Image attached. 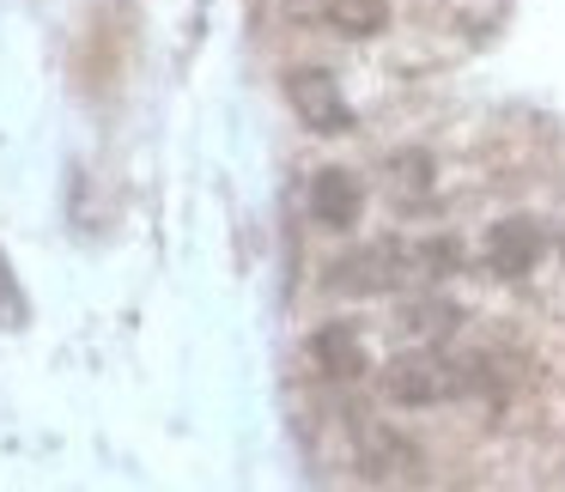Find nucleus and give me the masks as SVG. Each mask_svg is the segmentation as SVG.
<instances>
[{
  "label": "nucleus",
  "mask_w": 565,
  "mask_h": 492,
  "mask_svg": "<svg viewBox=\"0 0 565 492\" xmlns=\"http://www.w3.org/2000/svg\"><path fill=\"white\" fill-rule=\"evenodd\" d=\"M286 98H292L298 122L317 128V135H347L353 128V104H347L341 79L329 67H292L286 74Z\"/></svg>",
  "instance_id": "nucleus-3"
},
{
  "label": "nucleus",
  "mask_w": 565,
  "mask_h": 492,
  "mask_svg": "<svg viewBox=\"0 0 565 492\" xmlns=\"http://www.w3.org/2000/svg\"><path fill=\"white\" fill-rule=\"evenodd\" d=\"M462 268V249L450 244V237H431V244L414 249V280H444V274Z\"/></svg>",
  "instance_id": "nucleus-11"
},
{
  "label": "nucleus",
  "mask_w": 565,
  "mask_h": 492,
  "mask_svg": "<svg viewBox=\"0 0 565 492\" xmlns=\"http://www.w3.org/2000/svg\"><path fill=\"white\" fill-rule=\"evenodd\" d=\"M438 189V164L431 152H395L390 159V195L395 201H426Z\"/></svg>",
  "instance_id": "nucleus-9"
},
{
  "label": "nucleus",
  "mask_w": 565,
  "mask_h": 492,
  "mask_svg": "<svg viewBox=\"0 0 565 492\" xmlns=\"http://www.w3.org/2000/svg\"><path fill=\"white\" fill-rule=\"evenodd\" d=\"M462 322V310L456 304H444V298H419V304H407L402 310V329L407 334H419V341H444V334Z\"/></svg>",
  "instance_id": "nucleus-10"
},
{
  "label": "nucleus",
  "mask_w": 565,
  "mask_h": 492,
  "mask_svg": "<svg viewBox=\"0 0 565 492\" xmlns=\"http://www.w3.org/2000/svg\"><path fill=\"white\" fill-rule=\"evenodd\" d=\"M322 19L341 38H377L390 25V0H322Z\"/></svg>",
  "instance_id": "nucleus-8"
},
{
  "label": "nucleus",
  "mask_w": 565,
  "mask_h": 492,
  "mask_svg": "<svg viewBox=\"0 0 565 492\" xmlns=\"http://www.w3.org/2000/svg\"><path fill=\"white\" fill-rule=\"evenodd\" d=\"M541 256H547V237H541L535 220H499L487 232V268L499 280H529L541 268Z\"/></svg>",
  "instance_id": "nucleus-5"
},
{
  "label": "nucleus",
  "mask_w": 565,
  "mask_h": 492,
  "mask_svg": "<svg viewBox=\"0 0 565 492\" xmlns=\"http://www.w3.org/2000/svg\"><path fill=\"white\" fill-rule=\"evenodd\" d=\"M559 249H565V244H559Z\"/></svg>",
  "instance_id": "nucleus-12"
},
{
  "label": "nucleus",
  "mask_w": 565,
  "mask_h": 492,
  "mask_svg": "<svg viewBox=\"0 0 565 492\" xmlns=\"http://www.w3.org/2000/svg\"><path fill=\"white\" fill-rule=\"evenodd\" d=\"M305 359H310V371L329 377V383H359L371 371V346H365V334H359L353 322H322V329L305 341Z\"/></svg>",
  "instance_id": "nucleus-4"
},
{
  "label": "nucleus",
  "mask_w": 565,
  "mask_h": 492,
  "mask_svg": "<svg viewBox=\"0 0 565 492\" xmlns=\"http://www.w3.org/2000/svg\"><path fill=\"white\" fill-rule=\"evenodd\" d=\"M402 280H414V249L395 244V237L359 244L353 256L334 261V292H347V298H377V292H395Z\"/></svg>",
  "instance_id": "nucleus-2"
},
{
  "label": "nucleus",
  "mask_w": 565,
  "mask_h": 492,
  "mask_svg": "<svg viewBox=\"0 0 565 492\" xmlns=\"http://www.w3.org/2000/svg\"><path fill=\"white\" fill-rule=\"evenodd\" d=\"M305 207L322 232H347V225H359V213H365V183H359L353 171H341V164H329V171L310 177Z\"/></svg>",
  "instance_id": "nucleus-6"
},
{
  "label": "nucleus",
  "mask_w": 565,
  "mask_h": 492,
  "mask_svg": "<svg viewBox=\"0 0 565 492\" xmlns=\"http://www.w3.org/2000/svg\"><path fill=\"white\" fill-rule=\"evenodd\" d=\"M359 462H365V474L371 480H419V450L402 438V431H390V426H365L359 431Z\"/></svg>",
  "instance_id": "nucleus-7"
},
{
  "label": "nucleus",
  "mask_w": 565,
  "mask_h": 492,
  "mask_svg": "<svg viewBox=\"0 0 565 492\" xmlns=\"http://www.w3.org/2000/svg\"><path fill=\"white\" fill-rule=\"evenodd\" d=\"M383 395L395 407H444V402H468V371L456 353L438 346H414V353H395L383 365Z\"/></svg>",
  "instance_id": "nucleus-1"
}]
</instances>
